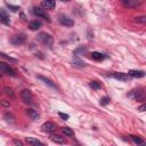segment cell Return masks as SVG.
I'll list each match as a JSON object with an SVG mask.
<instances>
[{
    "label": "cell",
    "instance_id": "7a4b0ae2",
    "mask_svg": "<svg viewBox=\"0 0 146 146\" xmlns=\"http://www.w3.org/2000/svg\"><path fill=\"white\" fill-rule=\"evenodd\" d=\"M128 97L131 99H135V100H143L145 98V95L141 89H137V90H132L131 92H129Z\"/></svg>",
    "mask_w": 146,
    "mask_h": 146
},
{
    "label": "cell",
    "instance_id": "30bf717a",
    "mask_svg": "<svg viewBox=\"0 0 146 146\" xmlns=\"http://www.w3.org/2000/svg\"><path fill=\"white\" fill-rule=\"evenodd\" d=\"M56 7V2H55V0H43L42 2H41V8H43L44 10L47 9V10H51V9H54Z\"/></svg>",
    "mask_w": 146,
    "mask_h": 146
},
{
    "label": "cell",
    "instance_id": "f1b7e54d",
    "mask_svg": "<svg viewBox=\"0 0 146 146\" xmlns=\"http://www.w3.org/2000/svg\"><path fill=\"white\" fill-rule=\"evenodd\" d=\"M7 6H8V8H9L11 11H17V10L19 9V7H17V6H13V5H9V3H7Z\"/></svg>",
    "mask_w": 146,
    "mask_h": 146
},
{
    "label": "cell",
    "instance_id": "5bb4252c",
    "mask_svg": "<svg viewBox=\"0 0 146 146\" xmlns=\"http://www.w3.org/2000/svg\"><path fill=\"white\" fill-rule=\"evenodd\" d=\"M131 78H143L144 75H145V72L144 71H136V70H131V71H129V73H128Z\"/></svg>",
    "mask_w": 146,
    "mask_h": 146
},
{
    "label": "cell",
    "instance_id": "e575fe53",
    "mask_svg": "<svg viewBox=\"0 0 146 146\" xmlns=\"http://www.w3.org/2000/svg\"><path fill=\"white\" fill-rule=\"evenodd\" d=\"M59 1H63V2H68V1H71V0H59Z\"/></svg>",
    "mask_w": 146,
    "mask_h": 146
},
{
    "label": "cell",
    "instance_id": "ffe728a7",
    "mask_svg": "<svg viewBox=\"0 0 146 146\" xmlns=\"http://www.w3.org/2000/svg\"><path fill=\"white\" fill-rule=\"evenodd\" d=\"M26 143H27V144H31V145H33V146H36V145L41 146V145H42V143H41L40 140H38V139H35V138H31V137L26 138Z\"/></svg>",
    "mask_w": 146,
    "mask_h": 146
},
{
    "label": "cell",
    "instance_id": "d4e9b609",
    "mask_svg": "<svg viewBox=\"0 0 146 146\" xmlns=\"http://www.w3.org/2000/svg\"><path fill=\"white\" fill-rule=\"evenodd\" d=\"M5 94L6 95H8V96H10V97H14V91H13V89L11 88H9V87H5Z\"/></svg>",
    "mask_w": 146,
    "mask_h": 146
},
{
    "label": "cell",
    "instance_id": "8fae6325",
    "mask_svg": "<svg viewBox=\"0 0 146 146\" xmlns=\"http://www.w3.org/2000/svg\"><path fill=\"white\" fill-rule=\"evenodd\" d=\"M113 76L119 81H128L130 79V75L125 73H113Z\"/></svg>",
    "mask_w": 146,
    "mask_h": 146
},
{
    "label": "cell",
    "instance_id": "9c48e42d",
    "mask_svg": "<svg viewBox=\"0 0 146 146\" xmlns=\"http://www.w3.org/2000/svg\"><path fill=\"white\" fill-rule=\"evenodd\" d=\"M58 21H59V23H60L62 25L67 26V27H70V26H73V25H74V21H73L72 18L67 17V16H59Z\"/></svg>",
    "mask_w": 146,
    "mask_h": 146
},
{
    "label": "cell",
    "instance_id": "f546056e",
    "mask_svg": "<svg viewBox=\"0 0 146 146\" xmlns=\"http://www.w3.org/2000/svg\"><path fill=\"white\" fill-rule=\"evenodd\" d=\"M87 52V48H79V49H76L75 50V54L78 55V54H86Z\"/></svg>",
    "mask_w": 146,
    "mask_h": 146
},
{
    "label": "cell",
    "instance_id": "5b68a950",
    "mask_svg": "<svg viewBox=\"0 0 146 146\" xmlns=\"http://www.w3.org/2000/svg\"><path fill=\"white\" fill-rule=\"evenodd\" d=\"M0 72H3V73H6L10 76H16V72L8 64L2 63V62H0Z\"/></svg>",
    "mask_w": 146,
    "mask_h": 146
},
{
    "label": "cell",
    "instance_id": "d6986e66",
    "mask_svg": "<svg viewBox=\"0 0 146 146\" xmlns=\"http://www.w3.org/2000/svg\"><path fill=\"white\" fill-rule=\"evenodd\" d=\"M105 57H106L105 55H103V54H100V52H98V51L91 52V58L95 59V60H103Z\"/></svg>",
    "mask_w": 146,
    "mask_h": 146
},
{
    "label": "cell",
    "instance_id": "7402d4cb",
    "mask_svg": "<svg viewBox=\"0 0 146 146\" xmlns=\"http://www.w3.org/2000/svg\"><path fill=\"white\" fill-rule=\"evenodd\" d=\"M0 57H1V58H3V59H6V60H8V62H13V63H15V62H16V59H15V58H13V57H10V56H8L7 54L1 52V51H0Z\"/></svg>",
    "mask_w": 146,
    "mask_h": 146
},
{
    "label": "cell",
    "instance_id": "484cf974",
    "mask_svg": "<svg viewBox=\"0 0 146 146\" xmlns=\"http://www.w3.org/2000/svg\"><path fill=\"white\" fill-rule=\"evenodd\" d=\"M135 21L137 22V23H146V16H138V17H136L135 18Z\"/></svg>",
    "mask_w": 146,
    "mask_h": 146
},
{
    "label": "cell",
    "instance_id": "4316f807",
    "mask_svg": "<svg viewBox=\"0 0 146 146\" xmlns=\"http://www.w3.org/2000/svg\"><path fill=\"white\" fill-rule=\"evenodd\" d=\"M110 100H111V99H110L108 97H103V98L99 100V103H100V105H104V106H105V105H107V104L110 103Z\"/></svg>",
    "mask_w": 146,
    "mask_h": 146
},
{
    "label": "cell",
    "instance_id": "1f68e13d",
    "mask_svg": "<svg viewBox=\"0 0 146 146\" xmlns=\"http://www.w3.org/2000/svg\"><path fill=\"white\" fill-rule=\"evenodd\" d=\"M13 144H14V145H19V146H23V141H21L19 139H14V140H13Z\"/></svg>",
    "mask_w": 146,
    "mask_h": 146
},
{
    "label": "cell",
    "instance_id": "277c9868",
    "mask_svg": "<svg viewBox=\"0 0 146 146\" xmlns=\"http://www.w3.org/2000/svg\"><path fill=\"white\" fill-rule=\"evenodd\" d=\"M25 40H26V36H25V34H23V33L16 34V35H14V36L10 38V42H11L13 44H15V46H18V44L24 43Z\"/></svg>",
    "mask_w": 146,
    "mask_h": 146
},
{
    "label": "cell",
    "instance_id": "2e32d148",
    "mask_svg": "<svg viewBox=\"0 0 146 146\" xmlns=\"http://www.w3.org/2000/svg\"><path fill=\"white\" fill-rule=\"evenodd\" d=\"M29 27L32 31H36V30H39L41 27V22L40 21H32V22H30Z\"/></svg>",
    "mask_w": 146,
    "mask_h": 146
},
{
    "label": "cell",
    "instance_id": "e0dca14e",
    "mask_svg": "<svg viewBox=\"0 0 146 146\" xmlns=\"http://www.w3.org/2000/svg\"><path fill=\"white\" fill-rule=\"evenodd\" d=\"M38 79H39V80H41V81H43V83H46L47 86H49V87H51V88H55V89H57L56 84H55L52 81H50L48 78H44V76H42V75H39V76H38Z\"/></svg>",
    "mask_w": 146,
    "mask_h": 146
},
{
    "label": "cell",
    "instance_id": "ba28073f",
    "mask_svg": "<svg viewBox=\"0 0 146 146\" xmlns=\"http://www.w3.org/2000/svg\"><path fill=\"white\" fill-rule=\"evenodd\" d=\"M122 3L128 8H137L141 5V0H122Z\"/></svg>",
    "mask_w": 146,
    "mask_h": 146
},
{
    "label": "cell",
    "instance_id": "d6a6232c",
    "mask_svg": "<svg viewBox=\"0 0 146 146\" xmlns=\"http://www.w3.org/2000/svg\"><path fill=\"white\" fill-rule=\"evenodd\" d=\"M0 104H1L2 106H5V107H9V106H10V104H9L8 102H6V100H0Z\"/></svg>",
    "mask_w": 146,
    "mask_h": 146
},
{
    "label": "cell",
    "instance_id": "cb8c5ba5",
    "mask_svg": "<svg viewBox=\"0 0 146 146\" xmlns=\"http://www.w3.org/2000/svg\"><path fill=\"white\" fill-rule=\"evenodd\" d=\"M131 139L135 144H138V145H144L145 144V141L143 139H140L139 137H137V136H131Z\"/></svg>",
    "mask_w": 146,
    "mask_h": 146
},
{
    "label": "cell",
    "instance_id": "83f0119b",
    "mask_svg": "<svg viewBox=\"0 0 146 146\" xmlns=\"http://www.w3.org/2000/svg\"><path fill=\"white\" fill-rule=\"evenodd\" d=\"M5 119H6V121H8V122H14V116H13L11 114H9V113H6V114H5Z\"/></svg>",
    "mask_w": 146,
    "mask_h": 146
},
{
    "label": "cell",
    "instance_id": "44dd1931",
    "mask_svg": "<svg viewBox=\"0 0 146 146\" xmlns=\"http://www.w3.org/2000/svg\"><path fill=\"white\" fill-rule=\"evenodd\" d=\"M62 131H63V133H64V135H66L67 137H72V136L74 135L73 130H72V129H70V128H67V127H64V128L62 129Z\"/></svg>",
    "mask_w": 146,
    "mask_h": 146
},
{
    "label": "cell",
    "instance_id": "6da1fadb",
    "mask_svg": "<svg viewBox=\"0 0 146 146\" xmlns=\"http://www.w3.org/2000/svg\"><path fill=\"white\" fill-rule=\"evenodd\" d=\"M38 40H39L43 46H46V47H48V48H51V47H52V43H54L52 38H51L50 34H48V33H46V32L39 33V34H38Z\"/></svg>",
    "mask_w": 146,
    "mask_h": 146
},
{
    "label": "cell",
    "instance_id": "4dcf8cb0",
    "mask_svg": "<svg viewBox=\"0 0 146 146\" xmlns=\"http://www.w3.org/2000/svg\"><path fill=\"white\" fill-rule=\"evenodd\" d=\"M58 115H59V116H60L63 120H68V117H70V116H68V114L63 113V112H59V113H58Z\"/></svg>",
    "mask_w": 146,
    "mask_h": 146
},
{
    "label": "cell",
    "instance_id": "603a6c76",
    "mask_svg": "<svg viewBox=\"0 0 146 146\" xmlns=\"http://www.w3.org/2000/svg\"><path fill=\"white\" fill-rule=\"evenodd\" d=\"M89 86H90L92 89H95V90L100 89V87H102V84H100L99 82H97V81H90V82H89Z\"/></svg>",
    "mask_w": 146,
    "mask_h": 146
},
{
    "label": "cell",
    "instance_id": "52a82bcc",
    "mask_svg": "<svg viewBox=\"0 0 146 146\" xmlns=\"http://www.w3.org/2000/svg\"><path fill=\"white\" fill-rule=\"evenodd\" d=\"M41 130L43 132H54L56 130V124L54 122H46L41 125Z\"/></svg>",
    "mask_w": 146,
    "mask_h": 146
},
{
    "label": "cell",
    "instance_id": "9a60e30c",
    "mask_svg": "<svg viewBox=\"0 0 146 146\" xmlns=\"http://www.w3.org/2000/svg\"><path fill=\"white\" fill-rule=\"evenodd\" d=\"M26 114L32 119V120H38L39 119V113L35 111V110H32V108H27L26 110Z\"/></svg>",
    "mask_w": 146,
    "mask_h": 146
},
{
    "label": "cell",
    "instance_id": "3957f363",
    "mask_svg": "<svg viewBox=\"0 0 146 146\" xmlns=\"http://www.w3.org/2000/svg\"><path fill=\"white\" fill-rule=\"evenodd\" d=\"M21 97H22L23 102L26 103V104H32V103H33V95H32V92H31L30 90H27V89L22 90Z\"/></svg>",
    "mask_w": 146,
    "mask_h": 146
},
{
    "label": "cell",
    "instance_id": "7c38bea8",
    "mask_svg": "<svg viewBox=\"0 0 146 146\" xmlns=\"http://www.w3.org/2000/svg\"><path fill=\"white\" fill-rule=\"evenodd\" d=\"M0 22L3 23L5 25H9L10 24V19L8 17V15L6 14L5 10H0Z\"/></svg>",
    "mask_w": 146,
    "mask_h": 146
},
{
    "label": "cell",
    "instance_id": "4fadbf2b",
    "mask_svg": "<svg viewBox=\"0 0 146 146\" xmlns=\"http://www.w3.org/2000/svg\"><path fill=\"white\" fill-rule=\"evenodd\" d=\"M50 140L54 141V143H56V144H64L65 143L64 137H62L59 135H51L50 136Z\"/></svg>",
    "mask_w": 146,
    "mask_h": 146
},
{
    "label": "cell",
    "instance_id": "836d02e7",
    "mask_svg": "<svg viewBox=\"0 0 146 146\" xmlns=\"http://www.w3.org/2000/svg\"><path fill=\"white\" fill-rule=\"evenodd\" d=\"M145 107H146L145 105H141V106L139 107V111H140V112H143V111H145Z\"/></svg>",
    "mask_w": 146,
    "mask_h": 146
},
{
    "label": "cell",
    "instance_id": "8992f818",
    "mask_svg": "<svg viewBox=\"0 0 146 146\" xmlns=\"http://www.w3.org/2000/svg\"><path fill=\"white\" fill-rule=\"evenodd\" d=\"M33 14L36 15V16H39V17H42V18H44V19H47V21H50L49 15L46 13V10H44L43 8L34 7V8H33Z\"/></svg>",
    "mask_w": 146,
    "mask_h": 146
},
{
    "label": "cell",
    "instance_id": "ac0fdd59",
    "mask_svg": "<svg viewBox=\"0 0 146 146\" xmlns=\"http://www.w3.org/2000/svg\"><path fill=\"white\" fill-rule=\"evenodd\" d=\"M72 64H73L74 66H78V67H84V66H86V63L82 62L81 59H79L76 56L73 57V59H72Z\"/></svg>",
    "mask_w": 146,
    "mask_h": 146
}]
</instances>
